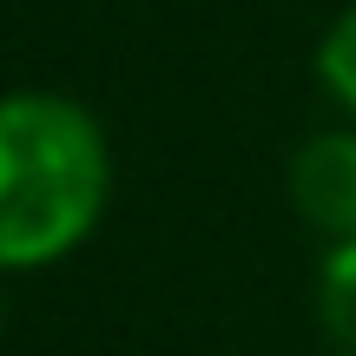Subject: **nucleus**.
I'll return each instance as SVG.
<instances>
[{
    "instance_id": "f03ea898",
    "label": "nucleus",
    "mask_w": 356,
    "mask_h": 356,
    "mask_svg": "<svg viewBox=\"0 0 356 356\" xmlns=\"http://www.w3.org/2000/svg\"><path fill=\"white\" fill-rule=\"evenodd\" d=\"M291 198L330 244H356V132H317L291 159Z\"/></svg>"
},
{
    "instance_id": "7ed1b4c3",
    "label": "nucleus",
    "mask_w": 356,
    "mask_h": 356,
    "mask_svg": "<svg viewBox=\"0 0 356 356\" xmlns=\"http://www.w3.org/2000/svg\"><path fill=\"white\" fill-rule=\"evenodd\" d=\"M317 310H323L330 343L343 356H356V244H337V251H330L323 284H317Z\"/></svg>"
},
{
    "instance_id": "20e7f679",
    "label": "nucleus",
    "mask_w": 356,
    "mask_h": 356,
    "mask_svg": "<svg viewBox=\"0 0 356 356\" xmlns=\"http://www.w3.org/2000/svg\"><path fill=\"white\" fill-rule=\"evenodd\" d=\"M317 73H323V86H330V99L356 113V7L330 26V33H323V47H317Z\"/></svg>"
},
{
    "instance_id": "f257e3e1",
    "label": "nucleus",
    "mask_w": 356,
    "mask_h": 356,
    "mask_svg": "<svg viewBox=\"0 0 356 356\" xmlns=\"http://www.w3.org/2000/svg\"><path fill=\"white\" fill-rule=\"evenodd\" d=\"M106 211V139L60 92L0 99V270L66 257Z\"/></svg>"
}]
</instances>
